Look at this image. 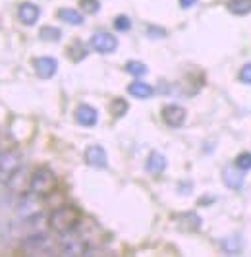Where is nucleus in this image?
Segmentation results:
<instances>
[{"instance_id": "obj_1", "label": "nucleus", "mask_w": 251, "mask_h": 257, "mask_svg": "<svg viewBox=\"0 0 251 257\" xmlns=\"http://www.w3.org/2000/svg\"><path fill=\"white\" fill-rule=\"evenodd\" d=\"M79 224H81V213L74 205H60L49 217V226L60 236L75 232Z\"/></svg>"}, {"instance_id": "obj_2", "label": "nucleus", "mask_w": 251, "mask_h": 257, "mask_svg": "<svg viewBox=\"0 0 251 257\" xmlns=\"http://www.w3.org/2000/svg\"><path fill=\"white\" fill-rule=\"evenodd\" d=\"M56 186H58L56 174L52 170H49V168H39V170H35L29 176L27 190L31 193H35V195H39V197H45V195H50V193L54 192Z\"/></svg>"}, {"instance_id": "obj_3", "label": "nucleus", "mask_w": 251, "mask_h": 257, "mask_svg": "<svg viewBox=\"0 0 251 257\" xmlns=\"http://www.w3.org/2000/svg\"><path fill=\"white\" fill-rule=\"evenodd\" d=\"M22 249L25 251V255H52V240L47 232L33 230L24 236Z\"/></svg>"}, {"instance_id": "obj_4", "label": "nucleus", "mask_w": 251, "mask_h": 257, "mask_svg": "<svg viewBox=\"0 0 251 257\" xmlns=\"http://www.w3.org/2000/svg\"><path fill=\"white\" fill-rule=\"evenodd\" d=\"M24 155L18 149H6L0 151V184H8L10 178L22 168Z\"/></svg>"}, {"instance_id": "obj_5", "label": "nucleus", "mask_w": 251, "mask_h": 257, "mask_svg": "<svg viewBox=\"0 0 251 257\" xmlns=\"http://www.w3.org/2000/svg\"><path fill=\"white\" fill-rule=\"evenodd\" d=\"M39 195L35 193H27L22 197V201L16 207V217L18 220H31V219H39L41 217V201L37 199Z\"/></svg>"}, {"instance_id": "obj_6", "label": "nucleus", "mask_w": 251, "mask_h": 257, "mask_svg": "<svg viewBox=\"0 0 251 257\" xmlns=\"http://www.w3.org/2000/svg\"><path fill=\"white\" fill-rule=\"evenodd\" d=\"M60 251L62 255H87L89 247L81 238H77L74 232H70V234H64L62 242H60Z\"/></svg>"}, {"instance_id": "obj_7", "label": "nucleus", "mask_w": 251, "mask_h": 257, "mask_svg": "<svg viewBox=\"0 0 251 257\" xmlns=\"http://www.w3.org/2000/svg\"><path fill=\"white\" fill-rule=\"evenodd\" d=\"M186 118H188V112H186V108L180 106V104H166L163 108L164 124L170 126V128H180V126H184Z\"/></svg>"}, {"instance_id": "obj_8", "label": "nucleus", "mask_w": 251, "mask_h": 257, "mask_svg": "<svg viewBox=\"0 0 251 257\" xmlns=\"http://www.w3.org/2000/svg\"><path fill=\"white\" fill-rule=\"evenodd\" d=\"M91 47L95 49L100 54H110L118 49V39L110 35V33H104V31H99L91 37Z\"/></svg>"}, {"instance_id": "obj_9", "label": "nucleus", "mask_w": 251, "mask_h": 257, "mask_svg": "<svg viewBox=\"0 0 251 257\" xmlns=\"http://www.w3.org/2000/svg\"><path fill=\"white\" fill-rule=\"evenodd\" d=\"M33 70L41 79H50L58 70V62L50 56H41V58L33 60Z\"/></svg>"}, {"instance_id": "obj_10", "label": "nucleus", "mask_w": 251, "mask_h": 257, "mask_svg": "<svg viewBox=\"0 0 251 257\" xmlns=\"http://www.w3.org/2000/svg\"><path fill=\"white\" fill-rule=\"evenodd\" d=\"M97 120H99V112H97V108H93L91 104H79V106L75 108V122H77L79 126L91 128V126L97 124Z\"/></svg>"}, {"instance_id": "obj_11", "label": "nucleus", "mask_w": 251, "mask_h": 257, "mask_svg": "<svg viewBox=\"0 0 251 257\" xmlns=\"http://www.w3.org/2000/svg\"><path fill=\"white\" fill-rule=\"evenodd\" d=\"M41 16V8L33 2H22L18 8V18L24 26H35Z\"/></svg>"}, {"instance_id": "obj_12", "label": "nucleus", "mask_w": 251, "mask_h": 257, "mask_svg": "<svg viewBox=\"0 0 251 257\" xmlns=\"http://www.w3.org/2000/svg\"><path fill=\"white\" fill-rule=\"evenodd\" d=\"M222 182L230 190H241L243 188V170H239L236 165L226 167L222 170Z\"/></svg>"}, {"instance_id": "obj_13", "label": "nucleus", "mask_w": 251, "mask_h": 257, "mask_svg": "<svg viewBox=\"0 0 251 257\" xmlns=\"http://www.w3.org/2000/svg\"><path fill=\"white\" fill-rule=\"evenodd\" d=\"M85 161L87 165L95 168H106L108 165V157H106V151L100 147V145H91L85 151Z\"/></svg>"}, {"instance_id": "obj_14", "label": "nucleus", "mask_w": 251, "mask_h": 257, "mask_svg": "<svg viewBox=\"0 0 251 257\" xmlns=\"http://www.w3.org/2000/svg\"><path fill=\"white\" fill-rule=\"evenodd\" d=\"M145 168H147L149 172H153V174H161L164 168H166V157L161 155L159 151H153V153L147 157Z\"/></svg>"}, {"instance_id": "obj_15", "label": "nucleus", "mask_w": 251, "mask_h": 257, "mask_svg": "<svg viewBox=\"0 0 251 257\" xmlns=\"http://www.w3.org/2000/svg\"><path fill=\"white\" fill-rule=\"evenodd\" d=\"M56 16H58L62 22L70 24V26H81V24H83V14L77 12L75 8H60Z\"/></svg>"}, {"instance_id": "obj_16", "label": "nucleus", "mask_w": 251, "mask_h": 257, "mask_svg": "<svg viewBox=\"0 0 251 257\" xmlns=\"http://www.w3.org/2000/svg\"><path fill=\"white\" fill-rule=\"evenodd\" d=\"M128 93L134 95L136 99H149L153 95V87L145 81H134V83L128 85Z\"/></svg>"}, {"instance_id": "obj_17", "label": "nucleus", "mask_w": 251, "mask_h": 257, "mask_svg": "<svg viewBox=\"0 0 251 257\" xmlns=\"http://www.w3.org/2000/svg\"><path fill=\"white\" fill-rule=\"evenodd\" d=\"M226 8H228L230 14L247 16V14H251V0H228L226 2Z\"/></svg>"}, {"instance_id": "obj_18", "label": "nucleus", "mask_w": 251, "mask_h": 257, "mask_svg": "<svg viewBox=\"0 0 251 257\" xmlns=\"http://www.w3.org/2000/svg\"><path fill=\"white\" fill-rule=\"evenodd\" d=\"M68 56H70L74 62H79V60H83V58L87 56V51H85V47H83L79 41H75V43H72V45L68 47Z\"/></svg>"}, {"instance_id": "obj_19", "label": "nucleus", "mask_w": 251, "mask_h": 257, "mask_svg": "<svg viewBox=\"0 0 251 257\" xmlns=\"http://www.w3.org/2000/svg\"><path fill=\"white\" fill-rule=\"evenodd\" d=\"M126 72L136 77H141L147 74V66L143 64V62H139V60H130V62L126 64Z\"/></svg>"}, {"instance_id": "obj_20", "label": "nucleus", "mask_w": 251, "mask_h": 257, "mask_svg": "<svg viewBox=\"0 0 251 257\" xmlns=\"http://www.w3.org/2000/svg\"><path fill=\"white\" fill-rule=\"evenodd\" d=\"M39 37L45 39V41H60V37H62V31H60V29H56V27L45 26V27H41Z\"/></svg>"}, {"instance_id": "obj_21", "label": "nucleus", "mask_w": 251, "mask_h": 257, "mask_svg": "<svg viewBox=\"0 0 251 257\" xmlns=\"http://www.w3.org/2000/svg\"><path fill=\"white\" fill-rule=\"evenodd\" d=\"M110 110H112V116H116V118L124 116L126 112H128V103H126V99H122V97L114 99L112 104H110Z\"/></svg>"}, {"instance_id": "obj_22", "label": "nucleus", "mask_w": 251, "mask_h": 257, "mask_svg": "<svg viewBox=\"0 0 251 257\" xmlns=\"http://www.w3.org/2000/svg\"><path fill=\"white\" fill-rule=\"evenodd\" d=\"M79 6L85 14H97L100 10L99 0H79Z\"/></svg>"}, {"instance_id": "obj_23", "label": "nucleus", "mask_w": 251, "mask_h": 257, "mask_svg": "<svg viewBox=\"0 0 251 257\" xmlns=\"http://www.w3.org/2000/svg\"><path fill=\"white\" fill-rule=\"evenodd\" d=\"M236 167L239 168V170H251V153H239L238 157H236Z\"/></svg>"}, {"instance_id": "obj_24", "label": "nucleus", "mask_w": 251, "mask_h": 257, "mask_svg": "<svg viewBox=\"0 0 251 257\" xmlns=\"http://www.w3.org/2000/svg\"><path fill=\"white\" fill-rule=\"evenodd\" d=\"M132 27V20L128 16H116L114 18V29L116 31H128Z\"/></svg>"}, {"instance_id": "obj_25", "label": "nucleus", "mask_w": 251, "mask_h": 257, "mask_svg": "<svg viewBox=\"0 0 251 257\" xmlns=\"http://www.w3.org/2000/svg\"><path fill=\"white\" fill-rule=\"evenodd\" d=\"M222 247H224L226 253L236 255V253L239 251V242L236 240V238H228V240H224V242H222Z\"/></svg>"}, {"instance_id": "obj_26", "label": "nucleus", "mask_w": 251, "mask_h": 257, "mask_svg": "<svg viewBox=\"0 0 251 257\" xmlns=\"http://www.w3.org/2000/svg\"><path fill=\"white\" fill-rule=\"evenodd\" d=\"M239 81L241 83H245V85H251V62L249 64H243L241 66V70H239Z\"/></svg>"}, {"instance_id": "obj_27", "label": "nucleus", "mask_w": 251, "mask_h": 257, "mask_svg": "<svg viewBox=\"0 0 251 257\" xmlns=\"http://www.w3.org/2000/svg\"><path fill=\"white\" fill-rule=\"evenodd\" d=\"M195 2H197V0H180V6H182V8H191Z\"/></svg>"}]
</instances>
